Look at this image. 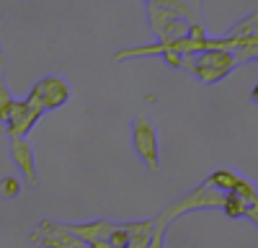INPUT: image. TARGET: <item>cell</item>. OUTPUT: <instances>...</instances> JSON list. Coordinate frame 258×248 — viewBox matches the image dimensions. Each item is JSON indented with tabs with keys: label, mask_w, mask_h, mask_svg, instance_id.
<instances>
[{
	"label": "cell",
	"mask_w": 258,
	"mask_h": 248,
	"mask_svg": "<svg viewBox=\"0 0 258 248\" xmlns=\"http://www.w3.org/2000/svg\"><path fill=\"white\" fill-rule=\"evenodd\" d=\"M255 49H258V44L240 47V49H232V52L207 49V52H199V54L183 57V70L194 73L202 83H207V86H214V83H220L222 78H227L235 68L255 59Z\"/></svg>",
	"instance_id": "6da1fadb"
},
{
	"label": "cell",
	"mask_w": 258,
	"mask_h": 248,
	"mask_svg": "<svg viewBox=\"0 0 258 248\" xmlns=\"http://www.w3.org/2000/svg\"><path fill=\"white\" fill-rule=\"evenodd\" d=\"M212 207H225V194L222 192H217V189H212V186H207V183H202V186H197L191 194H186L183 199H178V202H173L170 207H165L163 210V215L155 220L158 225H168L170 220H176L178 215H183V212H194V210H212Z\"/></svg>",
	"instance_id": "7a4b0ae2"
},
{
	"label": "cell",
	"mask_w": 258,
	"mask_h": 248,
	"mask_svg": "<svg viewBox=\"0 0 258 248\" xmlns=\"http://www.w3.org/2000/svg\"><path fill=\"white\" fill-rule=\"evenodd\" d=\"M44 106L41 101L29 93L24 101H13V109H11V116H8V124H6V132L11 140H26V135L34 130V124L44 116Z\"/></svg>",
	"instance_id": "3957f363"
},
{
	"label": "cell",
	"mask_w": 258,
	"mask_h": 248,
	"mask_svg": "<svg viewBox=\"0 0 258 248\" xmlns=\"http://www.w3.org/2000/svg\"><path fill=\"white\" fill-rule=\"evenodd\" d=\"M132 145L137 155L145 160V165H150L153 171L160 168V145H158V132L153 127L147 114H137L132 119Z\"/></svg>",
	"instance_id": "277c9868"
},
{
	"label": "cell",
	"mask_w": 258,
	"mask_h": 248,
	"mask_svg": "<svg viewBox=\"0 0 258 248\" xmlns=\"http://www.w3.org/2000/svg\"><path fill=\"white\" fill-rule=\"evenodd\" d=\"M29 240L39 248H85V243H80L68 227H64V222H57V220H41Z\"/></svg>",
	"instance_id": "5b68a950"
},
{
	"label": "cell",
	"mask_w": 258,
	"mask_h": 248,
	"mask_svg": "<svg viewBox=\"0 0 258 248\" xmlns=\"http://www.w3.org/2000/svg\"><path fill=\"white\" fill-rule=\"evenodd\" d=\"M145 8H147V16H150V29H153V34L158 36L160 44H170V41H178V39H183L188 34L191 24L165 13L158 3H147Z\"/></svg>",
	"instance_id": "8992f818"
},
{
	"label": "cell",
	"mask_w": 258,
	"mask_h": 248,
	"mask_svg": "<svg viewBox=\"0 0 258 248\" xmlns=\"http://www.w3.org/2000/svg\"><path fill=\"white\" fill-rule=\"evenodd\" d=\"M31 93L41 101L44 111H54V109H62L64 103H68L70 86H68V80H64L62 75H47L31 88Z\"/></svg>",
	"instance_id": "52a82bcc"
},
{
	"label": "cell",
	"mask_w": 258,
	"mask_h": 248,
	"mask_svg": "<svg viewBox=\"0 0 258 248\" xmlns=\"http://www.w3.org/2000/svg\"><path fill=\"white\" fill-rule=\"evenodd\" d=\"M204 183L212 186V189H217V192H222V194H235V197H243L245 202L255 204V189H253V183H248L240 176H235L232 171H214Z\"/></svg>",
	"instance_id": "ba28073f"
},
{
	"label": "cell",
	"mask_w": 258,
	"mask_h": 248,
	"mask_svg": "<svg viewBox=\"0 0 258 248\" xmlns=\"http://www.w3.org/2000/svg\"><path fill=\"white\" fill-rule=\"evenodd\" d=\"M64 227L85 245H91V243H98V240H109V235L114 233V227L116 222L111 220H93V222H64Z\"/></svg>",
	"instance_id": "9c48e42d"
},
{
	"label": "cell",
	"mask_w": 258,
	"mask_h": 248,
	"mask_svg": "<svg viewBox=\"0 0 258 248\" xmlns=\"http://www.w3.org/2000/svg\"><path fill=\"white\" fill-rule=\"evenodd\" d=\"M11 155L16 160V165L24 173L26 183L29 186H36L39 183V173H36V158H34V150L26 140H11Z\"/></svg>",
	"instance_id": "30bf717a"
},
{
	"label": "cell",
	"mask_w": 258,
	"mask_h": 248,
	"mask_svg": "<svg viewBox=\"0 0 258 248\" xmlns=\"http://www.w3.org/2000/svg\"><path fill=\"white\" fill-rule=\"evenodd\" d=\"M124 233H126V245L124 248H147L150 235H153V220H135V222H124Z\"/></svg>",
	"instance_id": "8fae6325"
},
{
	"label": "cell",
	"mask_w": 258,
	"mask_h": 248,
	"mask_svg": "<svg viewBox=\"0 0 258 248\" xmlns=\"http://www.w3.org/2000/svg\"><path fill=\"white\" fill-rule=\"evenodd\" d=\"M13 96H11V91H8V86H6V80L0 78V127H6L8 124V116H11V109H13Z\"/></svg>",
	"instance_id": "7c38bea8"
},
{
	"label": "cell",
	"mask_w": 258,
	"mask_h": 248,
	"mask_svg": "<svg viewBox=\"0 0 258 248\" xmlns=\"http://www.w3.org/2000/svg\"><path fill=\"white\" fill-rule=\"evenodd\" d=\"M18 194H21V181L16 176L0 178V197H3V199H16Z\"/></svg>",
	"instance_id": "4fadbf2b"
},
{
	"label": "cell",
	"mask_w": 258,
	"mask_h": 248,
	"mask_svg": "<svg viewBox=\"0 0 258 248\" xmlns=\"http://www.w3.org/2000/svg\"><path fill=\"white\" fill-rule=\"evenodd\" d=\"M153 222H155V220H153ZM147 248H165V227H163V225H158V222H155Z\"/></svg>",
	"instance_id": "5bb4252c"
},
{
	"label": "cell",
	"mask_w": 258,
	"mask_h": 248,
	"mask_svg": "<svg viewBox=\"0 0 258 248\" xmlns=\"http://www.w3.org/2000/svg\"><path fill=\"white\" fill-rule=\"evenodd\" d=\"M0 16H3V11H0ZM6 68V52H3V47H0V70Z\"/></svg>",
	"instance_id": "9a60e30c"
},
{
	"label": "cell",
	"mask_w": 258,
	"mask_h": 248,
	"mask_svg": "<svg viewBox=\"0 0 258 248\" xmlns=\"http://www.w3.org/2000/svg\"><path fill=\"white\" fill-rule=\"evenodd\" d=\"M0 130H3V127H0Z\"/></svg>",
	"instance_id": "2e32d148"
}]
</instances>
